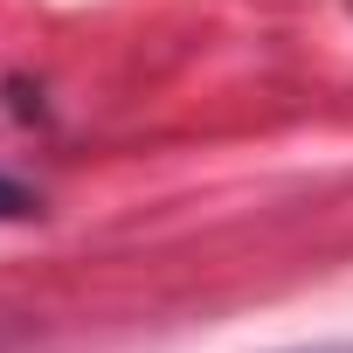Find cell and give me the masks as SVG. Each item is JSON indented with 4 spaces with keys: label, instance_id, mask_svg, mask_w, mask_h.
Listing matches in <instances>:
<instances>
[{
    "label": "cell",
    "instance_id": "obj_1",
    "mask_svg": "<svg viewBox=\"0 0 353 353\" xmlns=\"http://www.w3.org/2000/svg\"><path fill=\"white\" fill-rule=\"evenodd\" d=\"M28 215H42V201H35L21 181H8V173H0V222H28Z\"/></svg>",
    "mask_w": 353,
    "mask_h": 353
},
{
    "label": "cell",
    "instance_id": "obj_2",
    "mask_svg": "<svg viewBox=\"0 0 353 353\" xmlns=\"http://www.w3.org/2000/svg\"><path fill=\"white\" fill-rule=\"evenodd\" d=\"M284 353H353V339H319V346H284Z\"/></svg>",
    "mask_w": 353,
    "mask_h": 353
}]
</instances>
